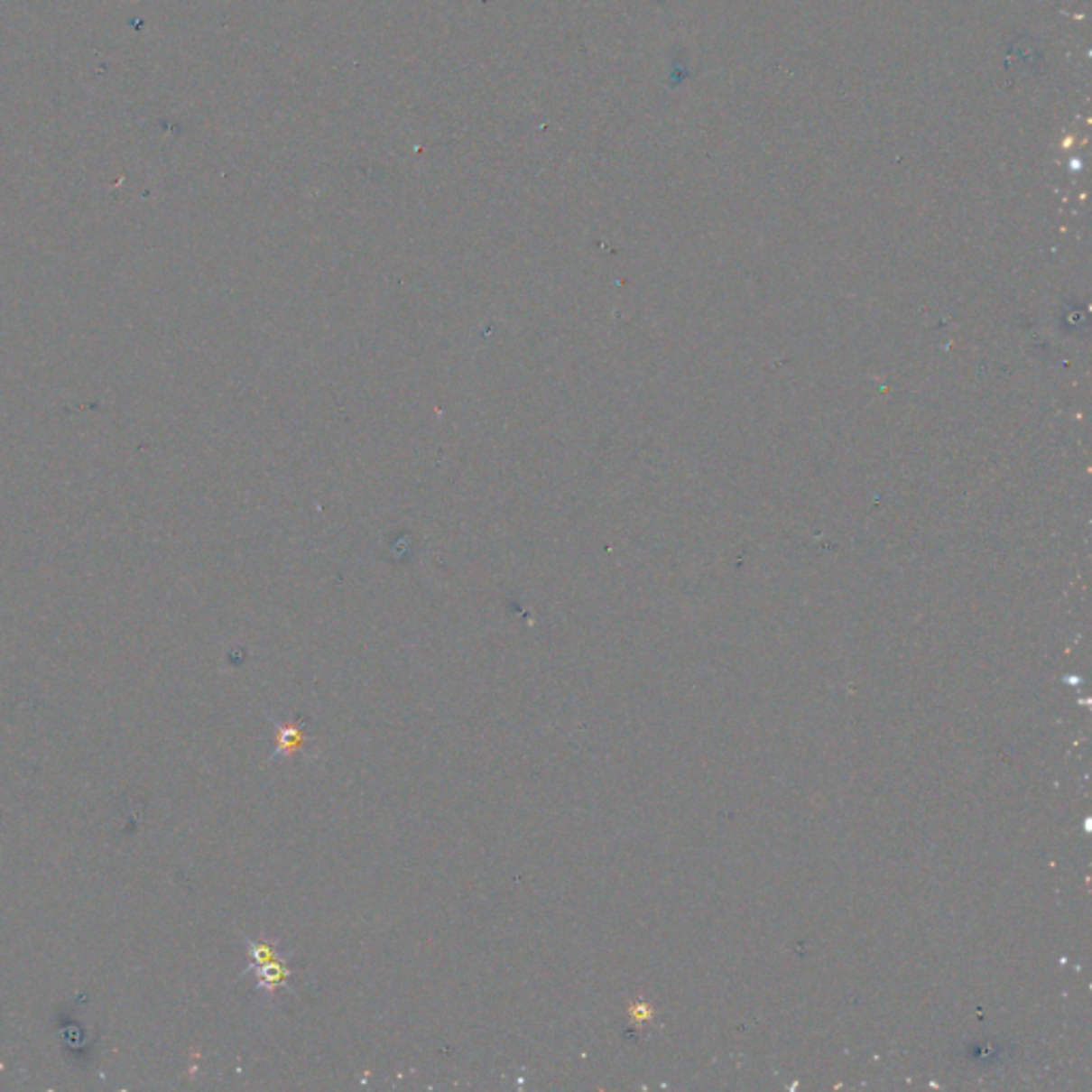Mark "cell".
<instances>
[{"label":"cell","mask_w":1092,"mask_h":1092,"mask_svg":"<svg viewBox=\"0 0 1092 1092\" xmlns=\"http://www.w3.org/2000/svg\"><path fill=\"white\" fill-rule=\"evenodd\" d=\"M280 754H291V749H295L297 745H301V730L299 727H284V730H280Z\"/></svg>","instance_id":"obj_1"}]
</instances>
